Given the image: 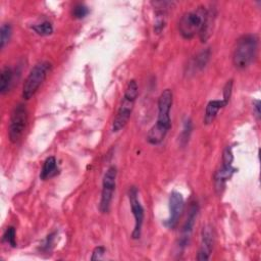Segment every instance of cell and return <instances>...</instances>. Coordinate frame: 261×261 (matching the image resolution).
Here are the masks:
<instances>
[{"label":"cell","instance_id":"1","mask_svg":"<svg viewBox=\"0 0 261 261\" xmlns=\"http://www.w3.org/2000/svg\"><path fill=\"white\" fill-rule=\"evenodd\" d=\"M173 95L170 89H165L158 98V116L155 125L151 128L147 135V141L151 145L160 144L171 129L170 110Z\"/></svg>","mask_w":261,"mask_h":261},{"label":"cell","instance_id":"2","mask_svg":"<svg viewBox=\"0 0 261 261\" xmlns=\"http://www.w3.org/2000/svg\"><path fill=\"white\" fill-rule=\"evenodd\" d=\"M138 95H139V87L137 82L135 80L130 81L125 90V94L123 96L117 116L113 123L114 133L120 132V130L124 129L127 123L129 122L130 116H132Z\"/></svg>","mask_w":261,"mask_h":261},{"label":"cell","instance_id":"3","mask_svg":"<svg viewBox=\"0 0 261 261\" xmlns=\"http://www.w3.org/2000/svg\"><path fill=\"white\" fill-rule=\"evenodd\" d=\"M258 48L255 35H245L239 39L233 53V63L238 70L247 69L254 61Z\"/></svg>","mask_w":261,"mask_h":261},{"label":"cell","instance_id":"4","mask_svg":"<svg viewBox=\"0 0 261 261\" xmlns=\"http://www.w3.org/2000/svg\"><path fill=\"white\" fill-rule=\"evenodd\" d=\"M207 15V9L203 6L183 15L179 23V31L183 38L192 39L197 34H200Z\"/></svg>","mask_w":261,"mask_h":261},{"label":"cell","instance_id":"5","mask_svg":"<svg viewBox=\"0 0 261 261\" xmlns=\"http://www.w3.org/2000/svg\"><path fill=\"white\" fill-rule=\"evenodd\" d=\"M50 70L51 64L48 61H42L35 65L24 84L23 97L25 99H31L36 94L42 83L45 81Z\"/></svg>","mask_w":261,"mask_h":261},{"label":"cell","instance_id":"6","mask_svg":"<svg viewBox=\"0 0 261 261\" xmlns=\"http://www.w3.org/2000/svg\"><path fill=\"white\" fill-rule=\"evenodd\" d=\"M233 161L234 156L231 147H227L224 150L223 153V159H222V166L217 169L214 175V187L215 191L222 194L227 182L233 177L234 173L236 172V168L233 167Z\"/></svg>","mask_w":261,"mask_h":261},{"label":"cell","instance_id":"7","mask_svg":"<svg viewBox=\"0 0 261 261\" xmlns=\"http://www.w3.org/2000/svg\"><path fill=\"white\" fill-rule=\"evenodd\" d=\"M28 123V111L24 104H17L12 111L9 123V140L16 143L23 136Z\"/></svg>","mask_w":261,"mask_h":261},{"label":"cell","instance_id":"8","mask_svg":"<svg viewBox=\"0 0 261 261\" xmlns=\"http://www.w3.org/2000/svg\"><path fill=\"white\" fill-rule=\"evenodd\" d=\"M117 182V168L116 166L108 167L102 181V191L101 199L99 204V209L102 213H107L110 211L111 203L113 200L114 192L116 189Z\"/></svg>","mask_w":261,"mask_h":261},{"label":"cell","instance_id":"9","mask_svg":"<svg viewBox=\"0 0 261 261\" xmlns=\"http://www.w3.org/2000/svg\"><path fill=\"white\" fill-rule=\"evenodd\" d=\"M139 192L136 187L130 188L128 196H129V201L130 204V208H132L133 215L135 217V229L133 231L132 237L135 240L140 239L142 234V227L144 223V217H145V210L142 206L139 198H138Z\"/></svg>","mask_w":261,"mask_h":261},{"label":"cell","instance_id":"10","mask_svg":"<svg viewBox=\"0 0 261 261\" xmlns=\"http://www.w3.org/2000/svg\"><path fill=\"white\" fill-rule=\"evenodd\" d=\"M184 207L185 201L183 195L177 191H173L169 196V216L164 223L168 229L172 230L178 226Z\"/></svg>","mask_w":261,"mask_h":261},{"label":"cell","instance_id":"11","mask_svg":"<svg viewBox=\"0 0 261 261\" xmlns=\"http://www.w3.org/2000/svg\"><path fill=\"white\" fill-rule=\"evenodd\" d=\"M198 212H199L198 203L193 202L190 206L187 220L185 222V225H184L182 233H181V238H180V241H179V247L181 249H185L190 243L191 236H192L193 229H194V226H195V223H196V219H197Z\"/></svg>","mask_w":261,"mask_h":261},{"label":"cell","instance_id":"12","mask_svg":"<svg viewBox=\"0 0 261 261\" xmlns=\"http://www.w3.org/2000/svg\"><path fill=\"white\" fill-rule=\"evenodd\" d=\"M213 243H214L213 230L210 226H205L201 234V245L197 254V260L203 261V260H208L210 258V254L213 248Z\"/></svg>","mask_w":261,"mask_h":261},{"label":"cell","instance_id":"13","mask_svg":"<svg viewBox=\"0 0 261 261\" xmlns=\"http://www.w3.org/2000/svg\"><path fill=\"white\" fill-rule=\"evenodd\" d=\"M227 105L228 104L223 99L222 100H211V101H209L207 106H206V110H205L204 123L206 125L211 124L215 120V118L217 117V114H219V112Z\"/></svg>","mask_w":261,"mask_h":261},{"label":"cell","instance_id":"14","mask_svg":"<svg viewBox=\"0 0 261 261\" xmlns=\"http://www.w3.org/2000/svg\"><path fill=\"white\" fill-rule=\"evenodd\" d=\"M13 76L14 73L11 68L6 67L2 70L1 78H0V93L2 95L6 94L10 90L13 83Z\"/></svg>","mask_w":261,"mask_h":261},{"label":"cell","instance_id":"15","mask_svg":"<svg viewBox=\"0 0 261 261\" xmlns=\"http://www.w3.org/2000/svg\"><path fill=\"white\" fill-rule=\"evenodd\" d=\"M58 169H57V162L55 157L51 156L48 157L45 161L44 164H43L41 173H40V178L41 180H47L53 176H55L57 173Z\"/></svg>","mask_w":261,"mask_h":261},{"label":"cell","instance_id":"16","mask_svg":"<svg viewBox=\"0 0 261 261\" xmlns=\"http://www.w3.org/2000/svg\"><path fill=\"white\" fill-rule=\"evenodd\" d=\"M214 19H215V13L213 12V10H207V15H206V18H205V21H204L202 31L199 34L202 42H206V40L210 37V35L212 33Z\"/></svg>","mask_w":261,"mask_h":261},{"label":"cell","instance_id":"17","mask_svg":"<svg viewBox=\"0 0 261 261\" xmlns=\"http://www.w3.org/2000/svg\"><path fill=\"white\" fill-rule=\"evenodd\" d=\"M12 35V28L9 24H4L0 30V49H3L9 42Z\"/></svg>","mask_w":261,"mask_h":261},{"label":"cell","instance_id":"18","mask_svg":"<svg viewBox=\"0 0 261 261\" xmlns=\"http://www.w3.org/2000/svg\"><path fill=\"white\" fill-rule=\"evenodd\" d=\"M210 57V50L206 49L201 51L197 56H196L194 60V68L195 70H202L205 68L208 60Z\"/></svg>","mask_w":261,"mask_h":261},{"label":"cell","instance_id":"19","mask_svg":"<svg viewBox=\"0 0 261 261\" xmlns=\"http://www.w3.org/2000/svg\"><path fill=\"white\" fill-rule=\"evenodd\" d=\"M33 30L40 36H49L53 33V26L49 21H43L41 24L33 26Z\"/></svg>","mask_w":261,"mask_h":261},{"label":"cell","instance_id":"20","mask_svg":"<svg viewBox=\"0 0 261 261\" xmlns=\"http://www.w3.org/2000/svg\"><path fill=\"white\" fill-rule=\"evenodd\" d=\"M15 229L13 227H9L7 228V230L5 231L3 238H2V241L9 244L11 247H15L16 246V241H15Z\"/></svg>","mask_w":261,"mask_h":261},{"label":"cell","instance_id":"21","mask_svg":"<svg viewBox=\"0 0 261 261\" xmlns=\"http://www.w3.org/2000/svg\"><path fill=\"white\" fill-rule=\"evenodd\" d=\"M73 16L77 19H82L89 14V9L83 4H78L73 8Z\"/></svg>","mask_w":261,"mask_h":261},{"label":"cell","instance_id":"22","mask_svg":"<svg viewBox=\"0 0 261 261\" xmlns=\"http://www.w3.org/2000/svg\"><path fill=\"white\" fill-rule=\"evenodd\" d=\"M191 130H192V122H191L190 119H187V120L185 121L183 132H182V134H181V141H182L183 144H186V143L189 141Z\"/></svg>","mask_w":261,"mask_h":261},{"label":"cell","instance_id":"23","mask_svg":"<svg viewBox=\"0 0 261 261\" xmlns=\"http://www.w3.org/2000/svg\"><path fill=\"white\" fill-rule=\"evenodd\" d=\"M232 88H233V81L230 80L227 82L225 88H224V98L223 100L229 104L230 102V98H231V95H232Z\"/></svg>","mask_w":261,"mask_h":261},{"label":"cell","instance_id":"24","mask_svg":"<svg viewBox=\"0 0 261 261\" xmlns=\"http://www.w3.org/2000/svg\"><path fill=\"white\" fill-rule=\"evenodd\" d=\"M105 253V248L102 246H98L93 250L92 256H91V260H100L102 259L103 255Z\"/></svg>","mask_w":261,"mask_h":261},{"label":"cell","instance_id":"25","mask_svg":"<svg viewBox=\"0 0 261 261\" xmlns=\"http://www.w3.org/2000/svg\"><path fill=\"white\" fill-rule=\"evenodd\" d=\"M55 236H56V233H52V234H50L49 236H47V238H46V240H45V243H44V245L42 246L43 250H46V251H48V250L51 248V246H52V244H53V240H54Z\"/></svg>","mask_w":261,"mask_h":261},{"label":"cell","instance_id":"26","mask_svg":"<svg viewBox=\"0 0 261 261\" xmlns=\"http://www.w3.org/2000/svg\"><path fill=\"white\" fill-rule=\"evenodd\" d=\"M253 110H254L256 118L259 120L260 119V101L259 100L253 101Z\"/></svg>","mask_w":261,"mask_h":261}]
</instances>
